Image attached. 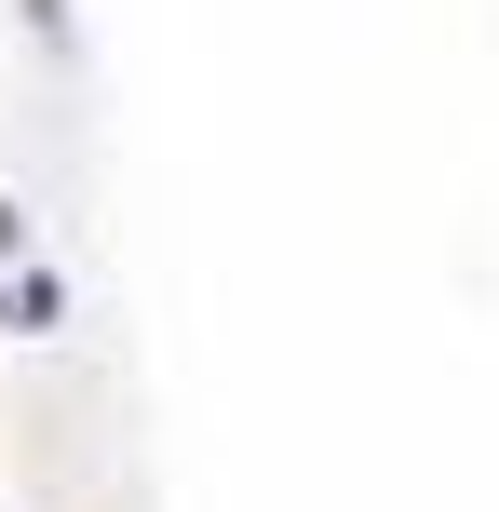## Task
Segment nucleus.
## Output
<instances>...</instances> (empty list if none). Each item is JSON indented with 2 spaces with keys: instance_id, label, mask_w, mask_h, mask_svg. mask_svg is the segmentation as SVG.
I'll use <instances>...</instances> for the list:
<instances>
[{
  "instance_id": "obj_1",
  "label": "nucleus",
  "mask_w": 499,
  "mask_h": 512,
  "mask_svg": "<svg viewBox=\"0 0 499 512\" xmlns=\"http://www.w3.org/2000/svg\"><path fill=\"white\" fill-rule=\"evenodd\" d=\"M54 310H68V297H54V270H14V283H0V324H14V337H41Z\"/></svg>"
}]
</instances>
